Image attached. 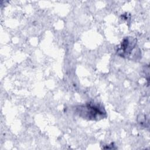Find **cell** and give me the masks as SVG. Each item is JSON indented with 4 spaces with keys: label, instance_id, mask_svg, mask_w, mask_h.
Listing matches in <instances>:
<instances>
[{
    "label": "cell",
    "instance_id": "1",
    "mask_svg": "<svg viewBox=\"0 0 150 150\" xmlns=\"http://www.w3.org/2000/svg\"><path fill=\"white\" fill-rule=\"evenodd\" d=\"M135 39L131 38H125L121 43V47L118 50V53L122 56H128L135 47Z\"/></svg>",
    "mask_w": 150,
    "mask_h": 150
},
{
    "label": "cell",
    "instance_id": "2",
    "mask_svg": "<svg viewBox=\"0 0 150 150\" xmlns=\"http://www.w3.org/2000/svg\"><path fill=\"white\" fill-rule=\"evenodd\" d=\"M85 110V112L86 115L84 117L92 118L93 119H95L96 118L103 117L104 115L103 114L105 112H103V110H101V108L96 105H86L84 107H83Z\"/></svg>",
    "mask_w": 150,
    "mask_h": 150
}]
</instances>
